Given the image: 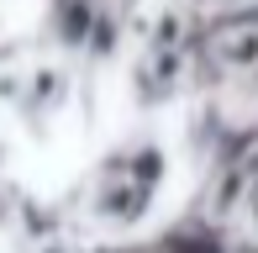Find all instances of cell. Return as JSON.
Segmentation results:
<instances>
[{"label": "cell", "mask_w": 258, "mask_h": 253, "mask_svg": "<svg viewBox=\"0 0 258 253\" xmlns=\"http://www.w3.org/2000/svg\"><path fill=\"white\" fill-rule=\"evenodd\" d=\"M206 64L242 79L258 74V11H237L206 32Z\"/></svg>", "instance_id": "obj_1"}, {"label": "cell", "mask_w": 258, "mask_h": 253, "mask_svg": "<svg viewBox=\"0 0 258 253\" xmlns=\"http://www.w3.org/2000/svg\"><path fill=\"white\" fill-rule=\"evenodd\" d=\"M158 201V190L137 185V179H121V174H100L95 195H90V216L105 227H132L148 216V206Z\"/></svg>", "instance_id": "obj_2"}, {"label": "cell", "mask_w": 258, "mask_h": 253, "mask_svg": "<svg viewBox=\"0 0 258 253\" xmlns=\"http://www.w3.org/2000/svg\"><path fill=\"white\" fill-rule=\"evenodd\" d=\"M100 174H121V179L148 185V190H163V179H169V148L163 143H126L121 153L105 158Z\"/></svg>", "instance_id": "obj_3"}, {"label": "cell", "mask_w": 258, "mask_h": 253, "mask_svg": "<svg viewBox=\"0 0 258 253\" xmlns=\"http://www.w3.org/2000/svg\"><path fill=\"white\" fill-rule=\"evenodd\" d=\"M63 100H69V74H63V69H32V74H27V85H21V116H27L32 126H42V121H53L58 116V106H63Z\"/></svg>", "instance_id": "obj_4"}, {"label": "cell", "mask_w": 258, "mask_h": 253, "mask_svg": "<svg viewBox=\"0 0 258 253\" xmlns=\"http://www.w3.org/2000/svg\"><path fill=\"white\" fill-rule=\"evenodd\" d=\"M184 74V48H148L137 64V100H169Z\"/></svg>", "instance_id": "obj_5"}, {"label": "cell", "mask_w": 258, "mask_h": 253, "mask_svg": "<svg viewBox=\"0 0 258 253\" xmlns=\"http://www.w3.org/2000/svg\"><path fill=\"white\" fill-rule=\"evenodd\" d=\"M253 179H258V164H253V158H232V164L221 169V179L211 185V195H206L211 216H216V222L237 216L242 206H248V195H253Z\"/></svg>", "instance_id": "obj_6"}, {"label": "cell", "mask_w": 258, "mask_h": 253, "mask_svg": "<svg viewBox=\"0 0 258 253\" xmlns=\"http://www.w3.org/2000/svg\"><path fill=\"white\" fill-rule=\"evenodd\" d=\"M95 16H100V11L90 6V0H58V6H53V32H58V42L85 53V48H90V32H95Z\"/></svg>", "instance_id": "obj_7"}, {"label": "cell", "mask_w": 258, "mask_h": 253, "mask_svg": "<svg viewBox=\"0 0 258 253\" xmlns=\"http://www.w3.org/2000/svg\"><path fill=\"white\" fill-rule=\"evenodd\" d=\"M21 85H27V74H0V100H6V106H21Z\"/></svg>", "instance_id": "obj_8"}, {"label": "cell", "mask_w": 258, "mask_h": 253, "mask_svg": "<svg viewBox=\"0 0 258 253\" xmlns=\"http://www.w3.org/2000/svg\"><path fill=\"white\" fill-rule=\"evenodd\" d=\"M242 216H248V232L258 237V179H253V195H248V206H242Z\"/></svg>", "instance_id": "obj_9"}]
</instances>
